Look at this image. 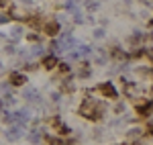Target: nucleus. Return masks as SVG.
<instances>
[{"label": "nucleus", "instance_id": "obj_1", "mask_svg": "<svg viewBox=\"0 0 153 145\" xmlns=\"http://www.w3.org/2000/svg\"><path fill=\"white\" fill-rule=\"evenodd\" d=\"M4 135H6V139L10 141V143H14V141H19V139H23L25 137V127H21V125H8L6 127V131H4Z\"/></svg>", "mask_w": 153, "mask_h": 145}, {"label": "nucleus", "instance_id": "obj_12", "mask_svg": "<svg viewBox=\"0 0 153 145\" xmlns=\"http://www.w3.org/2000/svg\"><path fill=\"white\" fill-rule=\"evenodd\" d=\"M94 37H96V39H100V37H104V31H102V29H98V31L94 33Z\"/></svg>", "mask_w": 153, "mask_h": 145}, {"label": "nucleus", "instance_id": "obj_15", "mask_svg": "<svg viewBox=\"0 0 153 145\" xmlns=\"http://www.w3.org/2000/svg\"><path fill=\"white\" fill-rule=\"evenodd\" d=\"M149 133H151V135H153V125H149Z\"/></svg>", "mask_w": 153, "mask_h": 145}, {"label": "nucleus", "instance_id": "obj_13", "mask_svg": "<svg viewBox=\"0 0 153 145\" xmlns=\"http://www.w3.org/2000/svg\"><path fill=\"white\" fill-rule=\"evenodd\" d=\"M123 110H125V104H123V102H118V104H117V112H123Z\"/></svg>", "mask_w": 153, "mask_h": 145}, {"label": "nucleus", "instance_id": "obj_10", "mask_svg": "<svg viewBox=\"0 0 153 145\" xmlns=\"http://www.w3.org/2000/svg\"><path fill=\"white\" fill-rule=\"evenodd\" d=\"M27 41H31V43H39V41H41V35H35V33H27Z\"/></svg>", "mask_w": 153, "mask_h": 145}, {"label": "nucleus", "instance_id": "obj_6", "mask_svg": "<svg viewBox=\"0 0 153 145\" xmlns=\"http://www.w3.org/2000/svg\"><path fill=\"white\" fill-rule=\"evenodd\" d=\"M27 141L33 145H41L43 143V131L41 129H29L27 131Z\"/></svg>", "mask_w": 153, "mask_h": 145}, {"label": "nucleus", "instance_id": "obj_3", "mask_svg": "<svg viewBox=\"0 0 153 145\" xmlns=\"http://www.w3.org/2000/svg\"><path fill=\"white\" fill-rule=\"evenodd\" d=\"M27 82H29V76H27L23 70H12V72L8 74V84L10 86H16V88H19V86H25Z\"/></svg>", "mask_w": 153, "mask_h": 145}, {"label": "nucleus", "instance_id": "obj_5", "mask_svg": "<svg viewBox=\"0 0 153 145\" xmlns=\"http://www.w3.org/2000/svg\"><path fill=\"white\" fill-rule=\"evenodd\" d=\"M41 65H43V70L51 72V70H55V68L59 65V57L55 55V53H45V55L41 57Z\"/></svg>", "mask_w": 153, "mask_h": 145}, {"label": "nucleus", "instance_id": "obj_11", "mask_svg": "<svg viewBox=\"0 0 153 145\" xmlns=\"http://www.w3.org/2000/svg\"><path fill=\"white\" fill-rule=\"evenodd\" d=\"M12 16H8V14H0V25H10Z\"/></svg>", "mask_w": 153, "mask_h": 145}, {"label": "nucleus", "instance_id": "obj_2", "mask_svg": "<svg viewBox=\"0 0 153 145\" xmlns=\"http://www.w3.org/2000/svg\"><path fill=\"white\" fill-rule=\"evenodd\" d=\"M23 98L29 102V104H35V106H41V104H43L39 90L33 88V86H29V88H25V90H23Z\"/></svg>", "mask_w": 153, "mask_h": 145}, {"label": "nucleus", "instance_id": "obj_8", "mask_svg": "<svg viewBox=\"0 0 153 145\" xmlns=\"http://www.w3.org/2000/svg\"><path fill=\"white\" fill-rule=\"evenodd\" d=\"M10 35H12V41H19V39L23 37V27H21V25L12 27V29H10Z\"/></svg>", "mask_w": 153, "mask_h": 145}, {"label": "nucleus", "instance_id": "obj_7", "mask_svg": "<svg viewBox=\"0 0 153 145\" xmlns=\"http://www.w3.org/2000/svg\"><path fill=\"white\" fill-rule=\"evenodd\" d=\"M98 90H100V92H102L106 98H108V96H110V98H117V90H114V86L110 84V82H104V84H100V86H98Z\"/></svg>", "mask_w": 153, "mask_h": 145}, {"label": "nucleus", "instance_id": "obj_14", "mask_svg": "<svg viewBox=\"0 0 153 145\" xmlns=\"http://www.w3.org/2000/svg\"><path fill=\"white\" fill-rule=\"evenodd\" d=\"M6 4H8V0H0V8H4Z\"/></svg>", "mask_w": 153, "mask_h": 145}, {"label": "nucleus", "instance_id": "obj_9", "mask_svg": "<svg viewBox=\"0 0 153 145\" xmlns=\"http://www.w3.org/2000/svg\"><path fill=\"white\" fill-rule=\"evenodd\" d=\"M4 53L6 55H16V45L14 43H6L4 45Z\"/></svg>", "mask_w": 153, "mask_h": 145}, {"label": "nucleus", "instance_id": "obj_4", "mask_svg": "<svg viewBox=\"0 0 153 145\" xmlns=\"http://www.w3.org/2000/svg\"><path fill=\"white\" fill-rule=\"evenodd\" d=\"M41 31L45 33L47 37H57L59 33H61V27H59V21H43V25H41Z\"/></svg>", "mask_w": 153, "mask_h": 145}]
</instances>
